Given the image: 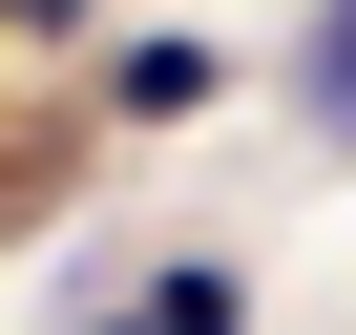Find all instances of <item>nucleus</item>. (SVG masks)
Here are the masks:
<instances>
[{
	"label": "nucleus",
	"instance_id": "nucleus-1",
	"mask_svg": "<svg viewBox=\"0 0 356 335\" xmlns=\"http://www.w3.org/2000/svg\"><path fill=\"white\" fill-rule=\"evenodd\" d=\"M293 84H314V126L356 147V0H335V22H314V63H293Z\"/></svg>",
	"mask_w": 356,
	"mask_h": 335
},
{
	"label": "nucleus",
	"instance_id": "nucleus-2",
	"mask_svg": "<svg viewBox=\"0 0 356 335\" xmlns=\"http://www.w3.org/2000/svg\"><path fill=\"white\" fill-rule=\"evenodd\" d=\"M231 314H252L231 272H168V293H147V335H231Z\"/></svg>",
	"mask_w": 356,
	"mask_h": 335
},
{
	"label": "nucleus",
	"instance_id": "nucleus-3",
	"mask_svg": "<svg viewBox=\"0 0 356 335\" xmlns=\"http://www.w3.org/2000/svg\"><path fill=\"white\" fill-rule=\"evenodd\" d=\"M0 22H22V42H63V22H84V0H0Z\"/></svg>",
	"mask_w": 356,
	"mask_h": 335
},
{
	"label": "nucleus",
	"instance_id": "nucleus-4",
	"mask_svg": "<svg viewBox=\"0 0 356 335\" xmlns=\"http://www.w3.org/2000/svg\"><path fill=\"white\" fill-rule=\"evenodd\" d=\"M105 335H147V293H126V314H105Z\"/></svg>",
	"mask_w": 356,
	"mask_h": 335
}]
</instances>
